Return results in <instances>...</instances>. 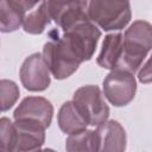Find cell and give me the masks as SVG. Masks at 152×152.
Returning <instances> with one entry per match:
<instances>
[{
	"label": "cell",
	"mask_w": 152,
	"mask_h": 152,
	"mask_svg": "<svg viewBox=\"0 0 152 152\" xmlns=\"http://www.w3.org/2000/svg\"><path fill=\"white\" fill-rule=\"evenodd\" d=\"M38 2L1 0L0 1V30L1 32H13L18 30L27 14Z\"/></svg>",
	"instance_id": "cell-11"
},
{
	"label": "cell",
	"mask_w": 152,
	"mask_h": 152,
	"mask_svg": "<svg viewBox=\"0 0 152 152\" xmlns=\"http://www.w3.org/2000/svg\"><path fill=\"white\" fill-rule=\"evenodd\" d=\"M50 13L48 7V1L39 4L38 8L30 11L23 23V28L25 32L31 34H40L44 32L45 27L50 23Z\"/></svg>",
	"instance_id": "cell-16"
},
{
	"label": "cell",
	"mask_w": 152,
	"mask_h": 152,
	"mask_svg": "<svg viewBox=\"0 0 152 152\" xmlns=\"http://www.w3.org/2000/svg\"><path fill=\"white\" fill-rule=\"evenodd\" d=\"M122 44H124L122 33L118 32V33L107 34L102 43L101 52L97 57V64L104 69L114 70L122 52Z\"/></svg>",
	"instance_id": "cell-14"
},
{
	"label": "cell",
	"mask_w": 152,
	"mask_h": 152,
	"mask_svg": "<svg viewBox=\"0 0 152 152\" xmlns=\"http://www.w3.org/2000/svg\"><path fill=\"white\" fill-rule=\"evenodd\" d=\"M66 152H99L97 132L86 129L76 134H71L65 141Z\"/></svg>",
	"instance_id": "cell-15"
},
{
	"label": "cell",
	"mask_w": 152,
	"mask_h": 152,
	"mask_svg": "<svg viewBox=\"0 0 152 152\" xmlns=\"http://www.w3.org/2000/svg\"><path fill=\"white\" fill-rule=\"evenodd\" d=\"M137 82L133 74L112 70L103 80V94L115 107L128 104L135 96Z\"/></svg>",
	"instance_id": "cell-6"
},
{
	"label": "cell",
	"mask_w": 152,
	"mask_h": 152,
	"mask_svg": "<svg viewBox=\"0 0 152 152\" xmlns=\"http://www.w3.org/2000/svg\"><path fill=\"white\" fill-rule=\"evenodd\" d=\"M0 135H1V152H12L15 138L17 129L15 125L7 118H1L0 120Z\"/></svg>",
	"instance_id": "cell-18"
},
{
	"label": "cell",
	"mask_w": 152,
	"mask_h": 152,
	"mask_svg": "<svg viewBox=\"0 0 152 152\" xmlns=\"http://www.w3.org/2000/svg\"><path fill=\"white\" fill-rule=\"evenodd\" d=\"M40 152H56V151H53V150H51V148H44V150H42Z\"/></svg>",
	"instance_id": "cell-20"
},
{
	"label": "cell",
	"mask_w": 152,
	"mask_h": 152,
	"mask_svg": "<svg viewBox=\"0 0 152 152\" xmlns=\"http://www.w3.org/2000/svg\"><path fill=\"white\" fill-rule=\"evenodd\" d=\"M48 7L50 18L63 31L80 23L90 21L88 17V1H48Z\"/></svg>",
	"instance_id": "cell-8"
},
{
	"label": "cell",
	"mask_w": 152,
	"mask_h": 152,
	"mask_svg": "<svg viewBox=\"0 0 152 152\" xmlns=\"http://www.w3.org/2000/svg\"><path fill=\"white\" fill-rule=\"evenodd\" d=\"M138 78L141 83H152V56L142 65L141 70L138 74Z\"/></svg>",
	"instance_id": "cell-19"
},
{
	"label": "cell",
	"mask_w": 152,
	"mask_h": 152,
	"mask_svg": "<svg viewBox=\"0 0 152 152\" xmlns=\"http://www.w3.org/2000/svg\"><path fill=\"white\" fill-rule=\"evenodd\" d=\"M152 49V25L145 20L134 21L125 32L122 52L114 70L134 74Z\"/></svg>",
	"instance_id": "cell-1"
},
{
	"label": "cell",
	"mask_w": 152,
	"mask_h": 152,
	"mask_svg": "<svg viewBox=\"0 0 152 152\" xmlns=\"http://www.w3.org/2000/svg\"><path fill=\"white\" fill-rule=\"evenodd\" d=\"M100 37L101 31L91 21L80 23L62 33V38L81 62L93 57Z\"/></svg>",
	"instance_id": "cell-5"
},
{
	"label": "cell",
	"mask_w": 152,
	"mask_h": 152,
	"mask_svg": "<svg viewBox=\"0 0 152 152\" xmlns=\"http://www.w3.org/2000/svg\"><path fill=\"white\" fill-rule=\"evenodd\" d=\"M99 152H125L126 132L124 127L115 120L106 121L97 126Z\"/></svg>",
	"instance_id": "cell-12"
},
{
	"label": "cell",
	"mask_w": 152,
	"mask_h": 152,
	"mask_svg": "<svg viewBox=\"0 0 152 152\" xmlns=\"http://www.w3.org/2000/svg\"><path fill=\"white\" fill-rule=\"evenodd\" d=\"M57 121L59 128L69 135L86 131L88 126L87 121L78 112L72 101H66L62 104L57 115Z\"/></svg>",
	"instance_id": "cell-13"
},
{
	"label": "cell",
	"mask_w": 152,
	"mask_h": 152,
	"mask_svg": "<svg viewBox=\"0 0 152 152\" xmlns=\"http://www.w3.org/2000/svg\"><path fill=\"white\" fill-rule=\"evenodd\" d=\"M88 17L93 24L104 31L121 30L131 20V5L128 1H89Z\"/></svg>",
	"instance_id": "cell-3"
},
{
	"label": "cell",
	"mask_w": 152,
	"mask_h": 152,
	"mask_svg": "<svg viewBox=\"0 0 152 152\" xmlns=\"http://www.w3.org/2000/svg\"><path fill=\"white\" fill-rule=\"evenodd\" d=\"M15 144L12 152H40L45 141V127L33 120H15Z\"/></svg>",
	"instance_id": "cell-9"
},
{
	"label": "cell",
	"mask_w": 152,
	"mask_h": 152,
	"mask_svg": "<svg viewBox=\"0 0 152 152\" xmlns=\"http://www.w3.org/2000/svg\"><path fill=\"white\" fill-rule=\"evenodd\" d=\"M72 102L90 126H100L109 116V108L97 86L88 84L78 88L74 93Z\"/></svg>",
	"instance_id": "cell-4"
},
{
	"label": "cell",
	"mask_w": 152,
	"mask_h": 152,
	"mask_svg": "<svg viewBox=\"0 0 152 152\" xmlns=\"http://www.w3.org/2000/svg\"><path fill=\"white\" fill-rule=\"evenodd\" d=\"M0 97H1V110H8L19 97L18 86L10 80L0 81Z\"/></svg>",
	"instance_id": "cell-17"
},
{
	"label": "cell",
	"mask_w": 152,
	"mask_h": 152,
	"mask_svg": "<svg viewBox=\"0 0 152 152\" xmlns=\"http://www.w3.org/2000/svg\"><path fill=\"white\" fill-rule=\"evenodd\" d=\"M21 84L30 91H43L50 86V69L40 53L25 58L19 71Z\"/></svg>",
	"instance_id": "cell-7"
},
{
	"label": "cell",
	"mask_w": 152,
	"mask_h": 152,
	"mask_svg": "<svg viewBox=\"0 0 152 152\" xmlns=\"http://www.w3.org/2000/svg\"><path fill=\"white\" fill-rule=\"evenodd\" d=\"M50 40L44 44L43 57L56 80H64L71 76L82 63L68 46L58 31L50 32Z\"/></svg>",
	"instance_id": "cell-2"
},
{
	"label": "cell",
	"mask_w": 152,
	"mask_h": 152,
	"mask_svg": "<svg viewBox=\"0 0 152 152\" xmlns=\"http://www.w3.org/2000/svg\"><path fill=\"white\" fill-rule=\"evenodd\" d=\"M53 107L49 100L42 96L25 97L13 113L14 120H33L40 122L45 128L51 124Z\"/></svg>",
	"instance_id": "cell-10"
}]
</instances>
